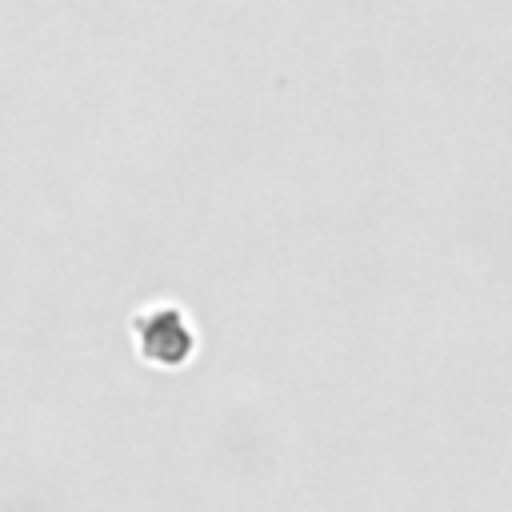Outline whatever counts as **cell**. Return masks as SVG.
Masks as SVG:
<instances>
[{
    "label": "cell",
    "instance_id": "cell-1",
    "mask_svg": "<svg viewBox=\"0 0 512 512\" xmlns=\"http://www.w3.org/2000/svg\"><path fill=\"white\" fill-rule=\"evenodd\" d=\"M188 348H192V336H188V328L180 324V316L160 312V316H152V320H148L144 352H148L152 360H184V356H188Z\"/></svg>",
    "mask_w": 512,
    "mask_h": 512
}]
</instances>
